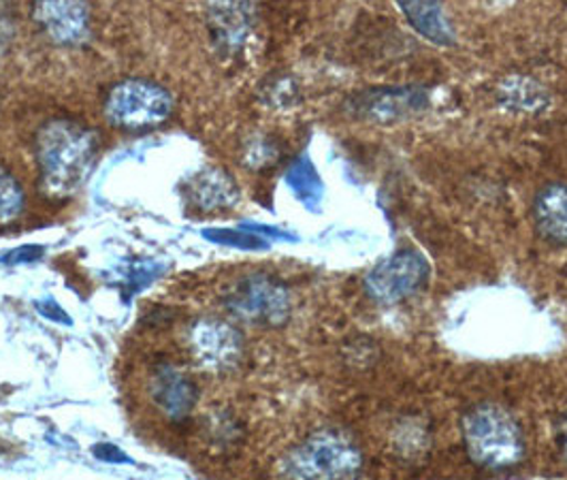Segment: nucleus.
<instances>
[{
    "label": "nucleus",
    "mask_w": 567,
    "mask_h": 480,
    "mask_svg": "<svg viewBox=\"0 0 567 480\" xmlns=\"http://www.w3.org/2000/svg\"><path fill=\"white\" fill-rule=\"evenodd\" d=\"M41 191L52 198L71 197L84 184L96 159V135L73 120H52L37 133Z\"/></svg>",
    "instance_id": "1"
},
{
    "label": "nucleus",
    "mask_w": 567,
    "mask_h": 480,
    "mask_svg": "<svg viewBox=\"0 0 567 480\" xmlns=\"http://www.w3.org/2000/svg\"><path fill=\"white\" fill-rule=\"evenodd\" d=\"M463 442L472 461L486 470H511L525 457V436L511 410L478 404L461 421Z\"/></svg>",
    "instance_id": "2"
},
{
    "label": "nucleus",
    "mask_w": 567,
    "mask_h": 480,
    "mask_svg": "<svg viewBox=\"0 0 567 480\" xmlns=\"http://www.w3.org/2000/svg\"><path fill=\"white\" fill-rule=\"evenodd\" d=\"M286 470L295 480H359L363 452L338 429H320L290 451Z\"/></svg>",
    "instance_id": "3"
},
{
    "label": "nucleus",
    "mask_w": 567,
    "mask_h": 480,
    "mask_svg": "<svg viewBox=\"0 0 567 480\" xmlns=\"http://www.w3.org/2000/svg\"><path fill=\"white\" fill-rule=\"evenodd\" d=\"M173 113L169 90L152 80L128 78L110 90L105 99L107 122L131 133H142L163 126Z\"/></svg>",
    "instance_id": "4"
},
{
    "label": "nucleus",
    "mask_w": 567,
    "mask_h": 480,
    "mask_svg": "<svg viewBox=\"0 0 567 480\" xmlns=\"http://www.w3.org/2000/svg\"><path fill=\"white\" fill-rule=\"evenodd\" d=\"M227 308L246 325L282 327L290 318L292 299L286 284L265 274H255L235 284L227 295Z\"/></svg>",
    "instance_id": "5"
},
{
    "label": "nucleus",
    "mask_w": 567,
    "mask_h": 480,
    "mask_svg": "<svg viewBox=\"0 0 567 480\" xmlns=\"http://www.w3.org/2000/svg\"><path fill=\"white\" fill-rule=\"evenodd\" d=\"M431 265L414 248H401L382 258L365 278L369 297L380 306H398L425 288Z\"/></svg>",
    "instance_id": "6"
},
{
    "label": "nucleus",
    "mask_w": 567,
    "mask_h": 480,
    "mask_svg": "<svg viewBox=\"0 0 567 480\" xmlns=\"http://www.w3.org/2000/svg\"><path fill=\"white\" fill-rule=\"evenodd\" d=\"M186 348L199 368L228 371L244 357V336L223 318L200 316L186 331Z\"/></svg>",
    "instance_id": "7"
},
{
    "label": "nucleus",
    "mask_w": 567,
    "mask_h": 480,
    "mask_svg": "<svg viewBox=\"0 0 567 480\" xmlns=\"http://www.w3.org/2000/svg\"><path fill=\"white\" fill-rule=\"evenodd\" d=\"M359 118L373 122H395L405 115L423 112L429 108L425 88H375L354 96L350 103Z\"/></svg>",
    "instance_id": "8"
},
{
    "label": "nucleus",
    "mask_w": 567,
    "mask_h": 480,
    "mask_svg": "<svg viewBox=\"0 0 567 480\" xmlns=\"http://www.w3.org/2000/svg\"><path fill=\"white\" fill-rule=\"evenodd\" d=\"M150 396L156 408L167 415L171 421H182L193 412L199 399V389L190 376L175 366L158 364L152 369Z\"/></svg>",
    "instance_id": "9"
},
{
    "label": "nucleus",
    "mask_w": 567,
    "mask_h": 480,
    "mask_svg": "<svg viewBox=\"0 0 567 480\" xmlns=\"http://www.w3.org/2000/svg\"><path fill=\"white\" fill-rule=\"evenodd\" d=\"M32 16L41 30L60 45L82 43L90 30V11L82 2H39Z\"/></svg>",
    "instance_id": "10"
},
{
    "label": "nucleus",
    "mask_w": 567,
    "mask_h": 480,
    "mask_svg": "<svg viewBox=\"0 0 567 480\" xmlns=\"http://www.w3.org/2000/svg\"><path fill=\"white\" fill-rule=\"evenodd\" d=\"M186 197L200 212H216L235 205L239 188L227 171L209 167L188 180Z\"/></svg>",
    "instance_id": "11"
},
{
    "label": "nucleus",
    "mask_w": 567,
    "mask_h": 480,
    "mask_svg": "<svg viewBox=\"0 0 567 480\" xmlns=\"http://www.w3.org/2000/svg\"><path fill=\"white\" fill-rule=\"evenodd\" d=\"M534 223L539 235L553 244H567V184H548L534 198Z\"/></svg>",
    "instance_id": "12"
},
{
    "label": "nucleus",
    "mask_w": 567,
    "mask_h": 480,
    "mask_svg": "<svg viewBox=\"0 0 567 480\" xmlns=\"http://www.w3.org/2000/svg\"><path fill=\"white\" fill-rule=\"evenodd\" d=\"M401 13L426 41L451 48L456 43V30L440 2H399Z\"/></svg>",
    "instance_id": "13"
},
{
    "label": "nucleus",
    "mask_w": 567,
    "mask_h": 480,
    "mask_svg": "<svg viewBox=\"0 0 567 480\" xmlns=\"http://www.w3.org/2000/svg\"><path fill=\"white\" fill-rule=\"evenodd\" d=\"M216 13V18H212L216 22V39H220L223 45L237 48L246 37V11L248 7L244 4H225V7H214L212 9Z\"/></svg>",
    "instance_id": "14"
},
{
    "label": "nucleus",
    "mask_w": 567,
    "mask_h": 480,
    "mask_svg": "<svg viewBox=\"0 0 567 480\" xmlns=\"http://www.w3.org/2000/svg\"><path fill=\"white\" fill-rule=\"evenodd\" d=\"M24 210V193L18 180L0 167V225L13 223Z\"/></svg>",
    "instance_id": "15"
},
{
    "label": "nucleus",
    "mask_w": 567,
    "mask_h": 480,
    "mask_svg": "<svg viewBox=\"0 0 567 480\" xmlns=\"http://www.w3.org/2000/svg\"><path fill=\"white\" fill-rule=\"evenodd\" d=\"M203 235L216 244H225V246H235V248H246V251H252V248H265L262 239H258L255 235H244V233H237V231H218V228H209V231H203Z\"/></svg>",
    "instance_id": "16"
},
{
    "label": "nucleus",
    "mask_w": 567,
    "mask_h": 480,
    "mask_svg": "<svg viewBox=\"0 0 567 480\" xmlns=\"http://www.w3.org/2000/svg\"><path fill=\"white\" fill-rule=\"evenodd\" d=\"M92 455L99 459V461H103V463H133V459L126 455V452L122 451L120 447H115V445H110V442H101V445H94L92 447Z\"/></svg>",
    "instance_id": "17"
},
{
    "label": "nucleus",
    "mask_w": 567,
    "mask_h": 480,
    "mask_svg": "<svg viewBox=\"0 0 567 480\" xmlns=\"http://www.w3.org/2000/svg\"><path fill=\"white\" fill-rule=\"evenodd\" d=\"M45 253V248L43 246H20V248H16V251H11V253H7V255L2 256V263L4 265H24V263H34V261H39L41 256Z\"/></svg>",
    "instance_id": "18"
},
{
    "label": "nucleus",
    "mask_w": 567,
    "mask_h": 480,
    "mask_svg": "<svg viewBox=\"0 0 567 480\" xmlns=\"http://www.w3.org/2000/svg\"><path fill=\"white\" fill-rule=\"evenodd\" d=\"M34 308L37 312L43 316V318H48L50 323H60V325H73V320H71V316L66 314V312L62 310L60 306H58L54 299H39L37 304H34Z\"/></svg>",
    "instance_id": "19"
},
{
    "label": "nucleus",
    "mask_w": 567,
    "mask_h": 480,
    "mask_svg": "<svg viewBox=\"0 0 567 480\" xmlns=\"http://www.w3.org/2000/svg\"><path fill=\"white\" fill-rule=\"evenodd\" d=\"M557 447L567 459V415L561 419V423L557 425Z\"/></svg>",
    "instance_id": "20"
}]
</instances>
